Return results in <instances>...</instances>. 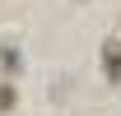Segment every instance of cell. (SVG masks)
<instances>
[{
	"mask_svg": "<svg viewBox=\"0 0 121 116\" xmlns=\"http://www.w3.org/2000/svg\"><path fill=\"white\" fill-rule=\"evenodd\" d=\"M107 74H112V79H121V46H117V51L107 46Z\"/></svg>",
	"mask_w": 121,
	"mask_h": 116,
	"instance_id": "1",
	"label": "cell"
}]
</instances>
